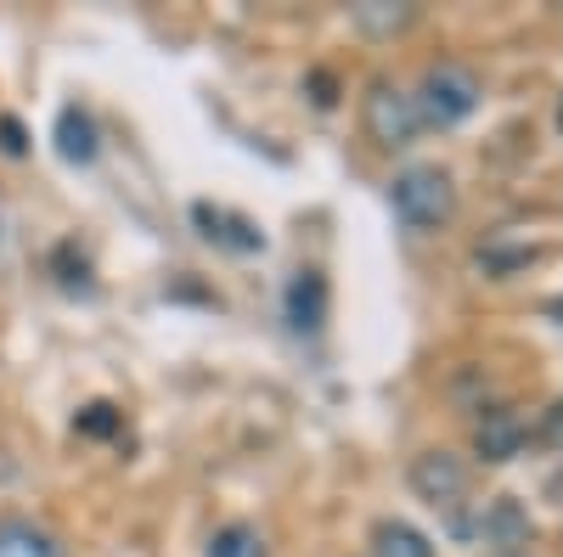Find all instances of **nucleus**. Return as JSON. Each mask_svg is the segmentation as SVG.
<instances>
[{"mask_svg": "<svg viewBox=\"0 0 563 557\" xmlns=\"http://www.w3.org/2000/svg\"><path fill=\"white\" fill-rule=\"evenodd\" d=\"M479 97H485L479 74L467 68V63H456V57H445V63H429V68H422V85L411 90L417 119L429 124V130H451V124H462L467 113L479 108Z\"/></svg>", "mask_w": 563, "mask_h": 557, "instance_id": "1", "label": "nucleus"}, {"mask_svg": "<svg viewBox=\"0 0 563 557\" xmlns=\"http://www.w3.org/2000/svg\"><path fill=\"white\" fill-rule=\"evenodd\" d=\"M389 203H395L400 225L440 231L451 220V209H456V186H451V175L440 164H411V169H400L389 180Z\"/></svg>", "mask_w": 563, "mask_h": 557, "instance_id": "2", "label": "nucleus"}, {"mask_svg": "<svg viewBox=\"0 0 563 557\" xmlns=\"http://www.w3.org/2000/svg\"><path fill=\"white\" fill-rule=\"evenodd\" d=\"M366 130H372V142L378 147H411L417 142V102H411V90H400L395 79H372L366 85Z\"/></svg>", "mask_w": 563, "mask_h": 557, "instance_id": "3", "label": "nucleus"}, {"mask_svg": "<svg viewBox=\"0 0 563 557\" xmlns=\"http://www.w3.org/2000/svg\"><path fill=\"white\" fill-rule=\"evenodd\" d=\"M411 490L434 506V513H456L467 501V468L451 456V450H429L411 461Z\"/></svg>", "mask_w": 563, "mask_h": 557, "instance_id": "4", "label": "nucleus"}, {"mask_svg": "<svg viewBox=\"0 0 563 557\" xmlns=\"http://www.w3.org/2000/svg\"><path fill=\"white\" fill-rule=\"evenodd\" d=\"M282 310H288V327L316 338L327 327V310H333V293H327V276L321 270H294L288 293H282Z\"/></svg>", "mask_w": 563, "mask_h": 557, "instance_id": "5", "label": "nucleus"}, {"mask_svg": "<svg viewBox=\"0 0 563 557\" xmlns=\"http://www.w3.org/2000/svg\"><path fill=\"white\" fill-rule=\"evenodd\" d=\"M0 557H68V546H63L57 530H45L40 519L0 513Z\"/></svg>", "mask_w": 563, "mask_h": 557, "instance_id": "6", "label": "nucleus"}, {"mask_svg": "<svg viewBox=\"0 0 563 557\" xmlns=\"http://www.w3.org/2000/svg\"><path fill=\"white\" fill-rule=\"evenodd\" d=\"M57 153H63L68 164H97V153H102L97 113L79 108V102H68V108L57 113Z\"/></svg>", "mask_w": 563, "mask_h": 557, "instance_id": "7", "label": "nucleus"}, {"mask_svg": "<svg viewBox=\"0 0 563 557\" xmlns=\"http://www.w3.org/2000/svg\"><path fill=\"white\" fill-rule=\"evenodd\" d=\"M192 214H198V225H203V237L220 243V248H231V254H254V248L265 243L243 214H225V209H209V203H198Z\"/></svg>", "mask_w": 563, "mask_h": 557, "instance_id": "8", "label": "nucleus"}, {"mask_svg": "<svg viewBox=\"0 0 563 557\" xmlns=\"http://www.w3.org/2000/svg\"><path fill=\"white\" fill-rule=\"evenodd\" d=\"M479 530H485V541L490 546H501V557H512V546H525L530 541V519H525V506L519 501H490L485 513H479Z\"/></svg>", "mask_w": 563, "mask_h": 557, "instance_id": "9", "label": "nucleus"}, {"mask_svg": "<svg viewBox=\"0 0 563 557\" xmlns=\"http://www.w3.org/2000/svg\"><path fill=\"white\" fill-rule=\"evenodd\" d=\"M372 557H434V541L411 530L406 519H384L372 530Z\"/></svg>", "mask_w": 563, "mask_h": 557, "instance_id": "10", "label": "nucleus"}, {"mask_svg": "<svg viewBox=\"0 0 563 557\" xmlns=\"http://www.w3.org/2000/svg\"><path fill=\"white\" fill-rule=\"evenodd\" d=\"M519 439H525V428H519V416H507V411H490L485 423H479V456L485 461L519 456Z\"/></svg>", "mask_w": 563, "mask_h": 557, "instance_id": "11", "label": "nucleus"}, {"mask_svg": "<svg viewBox=\"0 0 563 557\" xmlns=\"http://www.w3.org/2000/svg\"><path fill=\"white\" fill-rule=\"evenodd\" d=\"M209 557H265V541L249 524H225L209 535Z\"/></svg>", "mask_w": 563, "mask_h": 557, "instance_id": "12", "label": "nucleus"}, {"mask_svg": "<svg viewBox=\"0 0 563 557\" xmlns=\"http://www.w3.org/2000/svg\"><path fill=\"white\" fill-rule=\"evenodd\" d=\"M74 428H79L85 439H113V434L124 428V411H119L113 400H90V405L74 416Z\"/></svg>", "mask_w": 563, "mask_h": 557, "instance_id": "13", "label": "nucleus"}, {"mask_svg": "<svg viewBox=\"0 0 563 557\" xmlns=\"http://www.w3.org/2000/svg\"><path fill=\"white\" fill-rule=\"evenodd\" d=\"M23 147H29V135H23V124H18L12 113H0V153H12V158H18Z\"/></svg>", "mask_w": 563, "mask_h": 557, "instance_id": "14", "label": "nucleus"}]
</instances>
